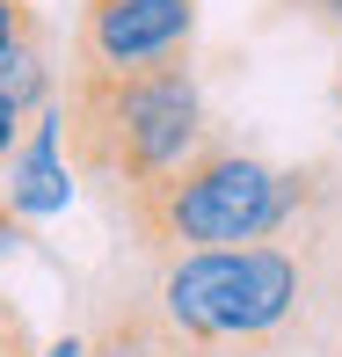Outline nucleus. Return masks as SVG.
I'll list each match as a JSON object with an SVG mask.
<instances>
[{"label": "nucleus", "mask_w": 342, "mask_h": 357, "mask_svg": "<svg viewBox=\"0 0 342 357\" xmlns=\"http://www.w3.org/2000/svg\"><path fill=\"white\" fill-rule=\"evenodd\" d=\"M59 117V153L66 175L88 190H102L109 204L132 197L139 183L168 175L182 153H197L211 132L204 88L189 73V59L168 66H132V73H95V66H66L52 95Z\"/></svg>", "instance_id": "1"}, {"label": "nucleus", "mask_w": 342, "mask_h": 357, "mask_svg": "<svg viewBox=\"0 0 342 357\" xmlns=\"http://www.w3.org/2000/svg\"><path fill=\"white\" fill-rule=\"evenodd\" d=\"M320 168H270L263 153L233 146L226 132H204L197 153H182L168 175L139 183L132 197H117V219L132 226L139 255L175 263V255L204 248H248V241H277L291 219L306 212Z\"/></svg>", "instance_id": "2"}, {"label": "nucleus", "mask_w": 342, "mask_h": 357, "mask_svg": "<svg viewBox=\"0 0 342 357\" xmlns=\"http://www.w3.org/2000/svg\"><path fill=\"white\" fill-rule=\"evenodd\" d=\"M153 306L189 335L226 357L277 350L313 306V263L284 241H248V248H204L160 263Z\"/></svg>", "instance_id": "3"}, {"label": "nucleus", "mask_w": 342, "mask_h": 357, "mask_svg": "<svg viewBox=\"0 0 342 357\" xmlns=\"http://www.w3.org/2000/svg\"><path fill=\"white\" fill-rule=\"evenodd\" d=\"M189 44H197V0H80L73 66L132 73L189 59Z\"/></svg>", "instance_id": "4"}, {"label": "nucleus", "mask_w": 342, "mask_h": 357, "mask_svg": "<svg viewBox=\"0 0 342 357\" xmlns=\"http://www.w3.org/2000/svg\"><path fill=\"white\" fill-rule=\"evenodd\" d=\"M0 197H8L15 219H52L59 204L73 197V175H66V153H59V117L52 109H37V117L22 124V139H15V153L0 160Z\"/></svg>", "instance_id": "5"}, {"label": "nucleus", "mask_w": 342, "mask_h": 357, "mask_svg": "<svg viewBox=\"0 0 342 357\" xmlns=\"http://www.w3.org/2000/svg\"><path fill=\"white\" fill-rule=\"evenodd\" d=\"M80 357H226V350L189 343V335L175 328L153 299H146V306H117V314L80 343Z\"/></svg>", "instance_id": "6"}, {"label": "nucleus", "mask_w": 342, "mask_h": 357, "mask_svg": "<svg viewBox=\"0 0 342 357\" xmlns=\"http://www.w3.org/2000/svg\"><path fill=\"white\" fill-rule=\"evenodd\" d=\"M52 29H44V15L29 8V0H0V59L22 52V44H44Z\"/></svg>", "instance_id": "7"}, {"label": "nucleus", "mask_w": 342, "mask_h": 357, "mask_svg": "<svg viewBox=\"0 0 342 357\" xmlns=\"http://www.w3.org/2000/svg\"><path fill=\"white\" fill-rule=\"evenodd\" d=\"M291 15H306V22H320V29H335L342 37V0H284Z\"/></svg>", "instance_id": "8"}, {"label": "nucleus", "mask_w": 342, "mask_h": 357, "mask_svg": "<svg viewBox=\"0 0 342 357\" xmlns=\"http://www.w3.org/2000/svg\"><path fill=\"white\" fill-rule=\"evenodd\" d=\"M0 357H37V343H29V321H15V328L0 335Z\"/></svg>", "instance_id": "9"}, {"label": "nucleus", "mask_w": 342, "mask_h": 357, "mask_svg": "<svg viewBox=\"0 0 342 357\" xmlns=\"http://www.w3.org/2000/svg\"><path fill=\"white\" fill-rule=\"evenodd\" d=\"M15 241H29V226H22V219H15V212H8V197H0V255H8V248H15Z\"/></svg>", "instance_id": "10"}, {"label": "nucleus", "mask_w": 342, "mask_h": 357, "mask_svg": "<svg viewBox=\"0 0 342 357\" xmlns=\"http://www.w3.org/2000/svg\"><path fill=\"white\" fill-rule=\"evenodd\" d=\"M15 321H22V314H15V306H8V299H0V335H8V328H15Z\"/></svg>", "instance_id": "11"}]
</instances>
